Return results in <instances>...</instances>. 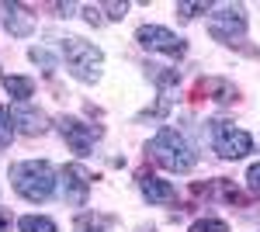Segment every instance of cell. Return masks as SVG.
I'll return each mask as SVG.
<instances>
[{"instance_id":"obj_17","label":"cell","mask_w":260,"mask_h":232,"mask_svg":"<svg viewBox=\"0 0 260 232\" xmlns=\"http://www.w3.org/2000/svg\"><path fill=\"white\" fill-rule=\"evenodd\" d=\"M177 11L184 14V18H194V14H205V11H212V4H177Z\"/></svg>"},{"instance_id":"obj_5","label":"cell","mask_w":260,"mask_h":232,"mask_svg":"<svg viewBox=\"0 0 260 232\" xmlns=\"http://www.w3.org/2000/svg\"><path fill=\"white\" fill-rule=\"evenodd\" d=\"M212 136H215V153H219L222 159H240V156H246L250 146H253V139L246 136L243 128H236L233 121H215Z\"/></svg>"},{"instance_id":"obj_10","label":"cell","mask_w":260,"mask_h":232,"mask_svg":"<svg viewBox=\"0 0 260 232\" xmlns=\"http://www.w3.org/2000/svg\"><path fill=\"white\" fill-rule=\"evenodd\" d=\"M194 97H212V101H233L236 90H233V83H225L219 77H205L194 83Z\"/></svg>"},{"instance_id":"obj_3","label":"cell","mask_w":260,"mask_h":232,"mask_svg":"<svg viewBox=\"0 0 260 232\" xmlns=\"http://www.w3.org/2000/svg\"><path fill=\"white\" fill-rule=\"evenodd\" d=\"M59 49H62V59H66V66H70V73L77 80H98L101 62H104L98 45L77 39V35H66V39L59 42Z\"/></svg>"},{"instance_id":"obj_19","label":"cell","mask_w":260,"mask_h":232,"mask_svg":"<svg viewBox=\"0 0 260 232\" xmlns=\"http://www.w3.org/2000/svg\"><path fill=\"white\" fill-rule=\"evenodd\" d=\"M246 184H250V191L260 194V163H253V167L246 170Z\"/></svg>"},{"instance_id":"obj_18","label":"cell","mask_w":260,"mask_h":232,"mask_svg":"<svg viewBox=\"0 0 260 232\" xmlns=\"http://www.w3.org/2000/svg\"><path fill=\"white\" fill-rule=\"evenodd\" d=\"M101 11H108V18H111V21H121V18H125V11H128V4H101Z\"/></svg>"},{"instance_id":"obj_9","label":"cell","mask_w":260,"mask_h":232,"mask_svg":"<svg viewBox=\"0 0 260 232\" xmlns=\"http://www.w3.org/2000/svg\"><path fill=\"white\" fill-rule=\"evenodd\" d=\"M139 187H142V194H146L153 205H177V191H174L167 180H160V177H153V174H146V170L139 174Z\"/></svg>"},{"instance_id":"obj_8","label":"cell","mask_w":260,"mask_h":232,"mask_svg":"<svg viewBox=\"0 0 260 232\" xmlns=\"http://www.w3.org/2000/svg\"><path fill=\"white\" fill-rule=\"evenodd\" d=\"M62 184H66V201H73V205H83V201H87L90 174L83 170L80 163H70V167L62 170Z\"/></svg>"},{"instance_id":"obj_11","label":"cell","mask_w":260,"mask_h":232,"mask_svg":"<svg viewBox=\"0 0 260 232\" xmlns=\"http://www.w3.org/2000/svg\"><path fill=\"white\" fill-rule=\"evenodd\" d=\"M0 11H4V24H7V31L11 35H31V18H24V11H21L18 4H0Z\"/></svg>"},{"instance_id":"obj_4","label":"cell","mask_w":260,"mask_h":232,"mask_svg":"<svg viewBox=\"0 0 260 232\" xmlns=\"http://www.w3.org/2000/svg\"><path fill=\"white\" fill-rule=\"evenodd\" d=\"M208 31L215 42H225V45H236V42L246 35V14L243 7H215V14L208 21Z\"/></svg>"},{"instance_id":"obj_12","label":"cell","mask_w":260,"mask_h":232,"mask_svg":"<svg viewBox=\"0 0 260 232\" xmlns=\"http://www.w3.org/2000/svg\"><path fill=\"white\" fill-rule=\"evenodd\" d=\"M14 121H18V128L24 136H42L45 132V115L42 111H31V108H14Z\"/></svg>"},{"instance_id":"obj_6","label":"cell","mask_w":260,"mask_h":232,"mask_svg":"<svg viewBox=\"0 0 260 232\" xmlns=\"http://www.w3.org/2000/svg\"><path fill=\"white\" fill-rule=\"evenodd\" d=\"M136 39H139L142 49H153V52H167V56H184V39L174 35V31H167L160 24H142L139 31H136Z\"/></svg>"},{"instance_id":"obj_22","label":"cell","mask_w":260,"mask_h":232,"mask_svg":"<svg viewBox=\"0 0 260 232\" xmlns=\"http://www.w3.org/2000/svg\"><path fill=\"white\" fill-rule=\"evenodd\" d=\"M0 232H7V218L4 215H0Z\"/></svg>"},{"instance_id":"obj_13","label":"cell","mask_w":260,"mask_h":232,"mask_svg":"<svg viewBox=\"0 0 260 232\" xmlns=\"http://www.w3.org/2000/svg\"><path fill=\"white\" fill-rule=\"evenodd\" d=\"M4 87H7V94L14 101H28L35 94V80H28V77H4Z\"/></svg>"},{"instance_id":"obj_1","label":"cell","mask_w":260,"mask_h":232,"mask_svg":"<svg viewBox=\"0 0 260 232\" xmlns=\"http://www.w3.org/2000/svg\"><path fill=\"white\" fill-rule=\"evenodd\" d=\"M11 180L14 191L28 201H49L56 191V170L45 159H28V163H14L11 167Z\"/></svg>"},{"instance_id":"obj_7","label":"cell","mask_w":260,"mask_h":232,"mask_svg":"<svg viewBox=\"0 0 260 232\" xmlns=\"http://www.w3.org/2000/svg\"><path fill=\"white\" fill-rule=\"evenodd\" d=\"M59 132H62V139L73 146V153H87V149L101 139L98 125H87V121H80V118H59Z\"/></svg>"},{"instance_id":"obj_2","label":"cell","mask_w":260,"mask_h":232,"mask_svg":"<svg viewBox=\"0 0 260 232\" xmlns=\"http://www.w3.org/2000/svg\"><path fill=\"white\" fill-rule=\"evenodd\" d=\"M149 156L163 170H174V174H187L194 167V149L187 146V139L180 136L177 128H160L149 139Z\"/></svg>"},{"instance_id":"obj_14","label":"cell","mask_w":260,"mask_h":232,"mask_svg":"<svg viewBox=\"0 0 260 232\" xmlns=\"http://www.w3.org/2000/svg\"><path fill=\"white\" fill-rule=\"evenodd\" d=\"M18 229L21 232H59V229H56V222L45 218V215H24V218L18 222Z\"/></svg>"},{"instance_id":"obj_20","label":"cell","mask_w":260,"mask_h":232,"mask_svg":"<svg viewBox=\"0 0 260 232\" xmlns=\"http://www.w3.org/2000/svg\"><path fill=\"white\" fill-rule=\"evenodd\" d=\"M31 59H35V62H42V66H45V73H52V66H56V62H52V59L45 56V49H31Z\"/></svg>"},{"instance_id":"obj_16","label":"cell","mask_w":260,"mask_h":232,"mask_svg":"<svg viewBox=\"0 0 260 232\" xmlns=\"http://www.w3.org/2000/svg\"><path fill=\"white\" fill-rule=\"evenodd\" d=\"M191 232H229V225L219 222V218H201V222L191 225Z\"/></svg>"},{"instance_id":"obj_15","label":"cell","mask_w":260,"mask_h":232,"mask_svg":"<svg viewBox=\"0 0 260 232\" xmlns=\"http://www.w3.org/2000/svg\"><path fill=\"white\" fill-rule=\"evenodd\" d=\"M14 118H11V111L0 104V149H7L11 146V139H14V125H11Z\"/></svg>"},{"instance_id":"obj_21","label":"cell","mask_w":260,"mask_h":232,"mask_svg":"<svg viewBox=\"0 0 260 232\" xmlns=\"http://www.w3.org/2000/svg\"><path fill=\"white\" fill-rule=\"evenodd\" d=\"M83 14H87L90 24H101V7H83Z\"/></svg>"}]
</instances>
